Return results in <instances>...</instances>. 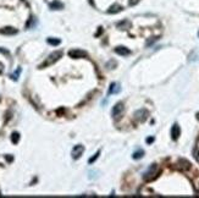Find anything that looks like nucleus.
<instances>
[{
    "instance_id": "obj_10",
    "label": "nucleus",
    "mask_w": 199,
    "mask_h": 198,
    "mask_svg": "<svg viewBox=\"0 0 199 198\" xmlns=\"http://www.w3.org/2000/svg\"><path fill=\"white\" fill-rule=\"evenodd\" d=\"M178 166H180V169L183 170V171H186V170H189L191 164L187 162V160H185V159H182V160L178 162Z\"/></svg>"
},
{
    "instance_id": "obj_3",
    "label": "nucleus",
    "mask_w": 199,
    "mask_h": 198,
    "mask_svg": "<svg viewBox=\"0 0 199 198\" xmlns=\"http://www.w3.org/2000/svg\"><path fill=\"white\" fill-rule=\"evenodd\" d=\"M83 152H84V147L83 146H81V144L75 146V148L72 149V158L73 159H78L82 155V153H83Z\"/></svg>"
},
{
    "instance_id": "obj_1",
    "label": "nucleus",
    "mask_w": 199,
    "mask_h": 198,
    "mask_svg": "<svg viewBox=\"0 0 199 198\" xmlns=\"http://www.w3.org/2000/svg\"><path fill=\"white\" fill-rule=\"evenodd\" d=\"M158 165L156 164H153L150 168H149L147 171L144 173V175H143V179H144L145 181H152L153 179L156 177V174H158Z\"/></svg>"
},
{
    "instance_id": "obj_5",
    "label": "nucleus",
    "mask_w": 199,
    "mask_h": 198,
    "mask_svg": "<svg viewBox=\"0 0 199 198\" xmlns=\"http://www.w3.org/2000/svg\"><path fill=\"white\" fill-rule=\"evenodd\" d=\"M134 118L139 121H144L148 118V111L145 109H141V110H137L134 113Z\"/></svg>"
},
{
    "instance_id": "obj_2",
    "label": "nucleus",
    "mask_w": 199,
    "mask_h": 198,
    "mask_svg": "<svg viewBox=\"0 0 199 198\" xmlns=\"http://www.w3.org/2000/svg\"><path fill=\"white\" fill-rule=\"evenodd\" d=\"M61 55H62V52H55V53H51L50 55H49V58L47 59V61H44V64L40 65V67H44V66H48V65L53 64L54 61H56L59 58H61Z\"/></svg>"
},
{
    "instance_id": "obj_11",
    "label": "nucleus",
    "mask_w": 199,
    "mask_h": 198,
    "mask_svg": "<svg viewBox=\"0 0 199 198\" xmlns=\"http://www.w3.org/2000/svg\"><path fill=\"white\" fill-rule=\"evenodd\" d=\"M120 85L119 83H111V86H110V89H109V93L111 94V93H114V94H116V93L120 92Z\"/></svg>"
},
{
    "instance_id": "obj_22",
    "label": "nucleus",
    "mask_w": 199,
    "mask_h": 198,
    "mask_svg": "<svg viewBox=\"0 0 199 198\" xmlns=\"http://www.w3.org/2000/svg\"><path fill=\"white\" fill-rule=\"evenodd\" d=\"M154 141V138H153V137H149V138L147 140V143H152Z\"/></svg>"
},
{
    "instance_id": "obj_6",
    "label": "nucleus",
    "mask_w": 199,
    "mask_h": 198,
    "mask_svg": "<svg viewBox=\"0 0 199 198\" xmlns=\"http://www.w3.org/2000/svg\"><path fill=\"white\" fill-rule=\"evenodd\" d=\"M69 55L71 58H86L87 56V53L84 50H80V49H76V50H71L69 53Z\"/></svg>"
},
{
    "instance_id": "obj_16",
    "label": "nucleus",
    "mask_w": 199,
    "mask_h": 198,
    "mask_svg": "<svg viewBox=\"0 0 199 198\" xmlns=\"http://www.w3.org/2000/svg\"><path fill=\"white\" fill-rule=\"evenodd\" d=\"M48 43L51 44V45H59L60 39H53V38H48Z\"/></svg>"
},
{
    "instance_id": "obj_17",
    "label": "nucleus",
    "mask_w": 199,
    "mask_h": 198,
    "mask_svg": "<svg viewBox=\"0 0 199 198\" xmlns=\"http://www.w3.org/2000/svg\"><path fill=\"white\" fill-rule=\"evenodd\" d=\"M99 154H100V151H98L95 154H94V155H93L91 159H89V160H88V163H89V164H93V162H95L97 160V159H98V157H99Z\"/></svg>"
},
{
    "instance_id": "obj_14",
    "label": "nucleus",
    "mask_w": 199,
    "mask_h": 198,
    "mask_svg": "<svg viewBox=\"0 0 199 198\" xmlns=\"http://www.w3.org/2000/svg\"><path fill=\"white\" fill-rule=\"evenodd\" d=\"M88 174H89V179L91 180H93V179H97L98 177V170H89L88 171Z\"/></svg>"
},
{
    "instance_id": "obj_7",
    "label": "nucleus",
    "mask_w": 199,
    "mask_h": 198,
    "mask_svg": "<svg viewBox=\"0 0 199 198\" xmlns=\"http://www.w3.org/2000/svg\"><path fill=\"white\" fill-rule=\"evenodd\" d=\"M180 133H181V130H180V126L177 124H175L172 126V129H171V137H172V140H177L180 137Z\"/></svg>"
},
{
    "instance_id": "obj_12",
    "label": "nucleus",
    "mask_w": 199,
    "mask_h": 198,
    "mask_svg": "<svg viewBox=\"0 0 199 198\" xmlns=\"http://www.w3.org/2000/svg\"><path fill=\"white\" fill-rule=\"evenodd\" d=\"M121 10H122V8H121L120 5H113V6L108 10V12L109 14H116V12H120Z\"/></svg>"
},
{
    "instance_id": "obj_15",
    "label": "nucleus",
    "mask_w": 199,
    "mask_h": 198,
    "mask_svg": "<svg viewBox=\"0 0 199 198\" xmlns=\"http://www.w3.org/2000/svg\"><path fill=\"white\" fill-rule=\"evenodd\" d=\"M143 155H144V152L143 151H138V152H136V153H133V159H141Z\"/></svg>"
},
{
    "instance_id": "obj_20",
    "label": "nucleus",
    "mask_w": 199,
    "mask_h": 198,
    "mask_svg": "<svg viewBox=\"0 0 199 198\" xmlns=\"http://www.w3.org/2000/svg\"><path fill=\"white\" fill-rule=\"evenodd\" d=\"M20 71H21V70L19 69V70H17V72H15V74H14L12 76H11V77H12L14 80H17V76H19V74H20Z\"/></svg>"
},
{
    "instance_id": "obj_9",
    "label": "nucleus",
    "mask_w": 199,
    "mask_h": 198,
    "mask_svg": "<svg viewBox=\"0 0 199 198\" xmlns=\"http://www.w3.org/2000/svg\"><path fill=\"white\" fill-rule=\"evenodd\" d=\"M0 33H1V34H16V33H17V30L12 28V27H6V28L0 30Z\"/></svg>"
},
{
    "instance_id": "obj_21",
    "label": "nucleus",
    "mask_w": 199,
    "mask_h": 198,
    "mask_svg": "<svg viewBox=\"0 0 199 198\" xmlns=\"http://www.w3.org/2000/svg\"><path fill=\"white\" fill-rule=\"evenodd\" d=\"M137 3H139V0H130V5L132 6V5H136Z\"/></svg>"
},
{
    "instance_id": "obj_19",
    "label": "nucleus",
    "mask_w": 199,
    "mask_h": 198,
    "mask_svg": "<svg viewBox=\"0 0 199 198\" xmlns=\"http://www.w3.org/2000/svg\"><path fill=\"white\" fill-rule=\"evenodd\" d=\"M194 158L197 159V162L199 163V151H197V149L194 151Z\"/></svg>"
},
{
    "instance_id": "obj_13",
    "label": "nucleus",
    "mask_w": 199,
    "mask_h": 198,
    "mask_svg": "<svg viewBox=\"0 0 199 198\" xmlns=\"http://www.w3.org/2000/svg\"><path fill=\"white\" fill-rule=\"evenodd\" d=\"M62 8H64V5L60 3V1H58V0L50 4V9H53V10H60V9H62Z\"/></svg>"
},
{
    "instance_id": "obj_4",
    "label": "nucleus",
    "mask_w": 199,
    "mask_h": 198,
    "mask_svg": "<svg viewBox=\"0 0 199 198\" xmlns=\"http://www.w3.org/2000/svg\"><path fill=\"white\" fill-rule=\"evenodd\" d=\"M122 111H124V104L122 103H117L113 108L111 114H113L114 118H120V115H121V113H122Z\"/></svg>"
},
{
    "instance_id": "obj_18",
    "label": "nucleus",
    "mask_w": 199,
    "mask_h": 198,
    "mask_svg": "<svg viewBox=\"0 0 199 198\" xmlns=\"http://www.w3.org/2000/svg\"><path fill=\"white\" fill-rule=\"evenodd\" d=\"M11 140H12L14 143H17L19 140H20V135L17 133V132H15V133H12V137H11Z\"/></svg>"
},
{
    "instance_id": "obj_8",
    "label": "nucleus",
    "mask_w": 199,
    "mask_h": 198,
    "mask_svg": "<svg viewBox=\"0 0 199 198\" xmlns=\"http://www.w3.org/2000/svg\"><path fill=\"white\" fill-rule=\"evenodd\" d=\"M115 53L121 55V56H126V55H130L131 54V52L127 48H125V47H117V48H115Z\"/></svg>"
},
{
    "instance_id": "obj_23",
    "label": "nucleus",
    "mask_w": 199,
    "mask_h": 198,
    "mask_svg": "<svg viewBox=\"0 0 199 198\" xmlns=\"http://www.w3.org/2000/svg\"><path fill=\"white\" fill-rule=\"evenodd\" d=\"M3 67H4V66H3L1 64H0V74H3V71H4V69H3Z\"/></svg>"
},
{
    "instance_id": "obj_24",
    "label": "nucleus",
    "mask_w": 199,
    "mask_h": 198,
    "mask_svg": "<svg viewBox=\"0 0 199 198\" xmlns=\"http://www.w3.org/2000/svg\"><path fill=\"white\" fill-rule=\"evenodd\" d=\"M197 193H198V195H199V184H198V185H197Z\"/></svg>"
}]
</instances>
